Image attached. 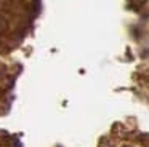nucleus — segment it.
Segmentation results:
<instances>
[{"label": "nucleus", "mask_w": 149, "mask_h": 147, "mask_svg": "<svg viewBox=\"0 0 149 147\" xmlns=\"http://www.w3.org/2000/svg\"><path fill=\"white\" fill-rule=\"evenodd\" d=\"M0 43H2V38H0Z\"/></svg>", "instance_id": "f257e3e1"}]
</instances>
